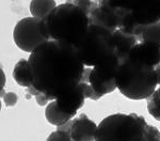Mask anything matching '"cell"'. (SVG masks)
<instances>
[{
	"mask_svg": "<svg viewBox=\"0 0 160 141\" xmlns=\"http://www.w3.org/2000/svg\"><path fill=\"white\" fill-rule=\"evenodd\" d=\"M72 1L74 2L76 6H78L80 9H82L84 12L87 13L88 15H89L90 11H91L93 4H94V2H93V0H72Z\"/></svg>",
	"mask_w": 160,
	"mask_h": 141,
	"instance_id": "cell-22",
	"label": "cell"
},
{
	"mask_svg": "<svg viewBox=\"0 0 160 141\" xmlns=\"http://www.w3.org/2000/svg\"><path fill=\"white\" fill-rule=\"evenodd\" d=\"M41 23V18L31 16L20 19L16 24L13 30V38L20 50L30 53L38 46L48 41L43 34Z\"/></svg>",
	"mask_w": 160,
	"mask_h": 141,
	"instance_id": "cell-7",
	"label": "cell"
},
{
	"mask_svg": "<svg viewBox=\"0 0 160 141\" xmlns=\"http://www.w3.org/2000/svg\"><path fill=\"white\" fill-rule=\"evenodd\" d=\"M40 90L38 89H37L35 88L34 86H33V84H31L30 87H28V93L30 94V95H34V96H37L38 93H40Z\"/></svg>",
	"mask_w": 160,
	"mask_h": 141,
	"instance_id": "cell-26",
	"label": "cell"
},
{
	"mask_svg": "<svg viewBox=\"0 0 160 141\" xmlns=\"http://www.w3.org/2000/svg\"><path fill=\"white\" fill-rule=\"evenodd\" d=\"M112 35L114 41V53L122 60L128 57L130 50L139 42L137 35L125 32L121 29H117L112 32Z\"/></svg>",
	"mask_w": 160,
	"mask_h": 141,
	"instance_id": "cell-13",
	"label": "cell"
},
{
	"mask_svg": "<svg viewBox=\"0 0 160 141\" xmlns=\"http://www.w3.org/2000/svg\"><path fill=\"white\" fill-rule=\"evenodd\" d=\"M13 78L20 87L28 88L31 84H33V77L29 61L22 59L15 64L14 70H13Z\"/></svg>",
	"mask_w": 160,
	"mask_h": 141,
	"instance_id": "cell-14",
	"label": "cell"
},
{
	"mask_svg": "<svg viewBox=\"0 0 160 141\" xmlns=\"http://www.w3.org/2000/svg\"><path fill=\"white\" fill-rule=\"evenodd\" d=\"M17 101H18V96L13 92H8L3 96V102L7 107H12L16 105Z\"/></svg>",
	"mask_w": 160,
	"mask_h": 141,
	"instance_id": "cell-23",
	"label": "cell"
},
{
	"mask_svg": "<svg viewBox=\"0 0 160 141\" xmlns=\"http://www.w3.org/2000/svg\"><path fill=\"white\" fill-rule=\"evenodd\" d=\"M57 7L55 0H31L30 13L32 16L43 19Z\"/></svg>",
	"mask_w": 160,
	"mask_h": 141,
	"instance_id": "cell-17",
	"label": "cell"
},
{
	"mask_svg": "<svg viewBox=\"0 0 160 141\" xmlns=\"http://www.w3.org/2000/svg\"><path fill=\"white\" fill-rule=\"evenodd\" d=\"M86 98L87 97L84 95L82 86L79 83L71 91L57 96L56 102L61 110L75 117L77 111L84 105Z\"/></svg>",
	"mask_w": 160,
	"mask_h": 141,
	"instance_id": "cell-11",
	"label": "cell"
},
{
	"mask_svg": "<svg viewBox=\"0 0 160 141\" xmlns=\"http://www.w3.org/2000/svg\"><path fill=\"white\" fill-rule=\"evenodd\" d=\"M35 98H37L38 105H40V106H45V105H47L50 101L56 99V97L50 96V95H48V94H46V93H43V92H40V93L35 96Z\"/></svg>",
	"mask_w": 160,
	"mask_h": 141,
	"instance_id": "cell-24",
	"label": "cell"
},
{
	"mask_svg": "<svg viewBox=\"0 0 160 141\" xmlns=\"http://www.w3.org/2000/svg\"><path fill=\"white\" fill-rule=\"evenodd\" d=\"M97 125L86 114H80L78 118L72 119L71 137L75 141H93L95 140V134Z\"/></svg>",
	"mask_w": 160,
	"mask_h": 141,
	"instance_id": "cell-12",
	"label": "cell"
},
{
	"mask_svg": "<svg viewBox=\"0 0 160 141\" xmlns=\"http://www.w3.org/2000/svg\"><path fill=\"white\" fill-rule=\"evenodd\" d=\"M0 111H1V101H0Z\"/></svg>",
	"mask_w": 160,
	"mask_h": 141,
	"instance_id": "cell-29",
	"label": "cell"
},
{
	"mask_svg": "<svg viewBox=\"0 0 160 141\" xmlns=\"http://www.w3.org/2000/svg\"><path fill=\"white\" fill-rule=\"evenodd\" d=\"M148 111L155 120L160 122V94L158 89L151 96L148 97Z\"/></svg>",
	"mask_w": 160,
	"mask_h": 141,
	"instance_id": "cell-18",
	"label": "cell"
},
{
	"mask_svg": "<svg viewBox=\"0 0 160 141\" xmlns=\"http://www.w3.org/2000/svg\"><path fill=\"white\" fill-rule=\"evenodd\" d=\"M75 47L84 65L93 68L114 53L112 32L90 24L84 37Z\"/></svg>",
	"mask_w": 160,
	"mask_h": 141,
	"instance_id": "cell-5",
	"label": "cell"
},
{
	"mask_svg": "<svg viewBox=\"0 0 160 141\" xmlns=\"http://www.w3.org/2000/svg\"><path fill=\"white\" fill-rule=\"evenodd\" d=\"M135 35H137L139 42L148 41L160 45V22L138 26L135 30Z\"/></svg>",
	"mask_w": 160,
	"mask_h": 141,
	"instance_id": "cell-16",
	"label": "cell"
},
{
	"mask_svg": "<svg viewBox=\"0 0 160 141\" xmlns=\"http://www.w3.org/2000/svg\"><path fill=\"white\" fill-rule=\"evenodd\" d=\"M28 61L33 86L53 97L79 84L86 68L74 45L55 40L38 46L30 53Z\"/></svg>",
	"mask_w": 160,
	"mask_h": 141,
	"instance_id": "cell-1",
	"label": "cell"
},
{
	"mask_svg": "<svg viewBox=\"0 0 160 141\" xmlns=\"http://www.w3.org/2000/svg\"><path fill=\"white\" fill-rule=\"evenodd\" d=\"M144 1L145 0H112V2L115 6L124 8V9H127V10L135 9L138 6H140L141 3H143Z\"/></svg>",
	"mask_w": 160,
	"mask_h": 141,
	"instance_id": "cell-20",
	"label": "cell"
},
{
	"mask_svg": "<svg viewBox=\"0 0 160 141\" xmlns=\"http://www.w3.org/2000/svg\"><path fill=\"white\" fill-rule=\"evenodd\" d=\"M155 71H156V74H157V78H158V84L160 83V64L158 66L155 68Z\"/></svg>",
	"mask_w": 160,
	"mask_h": 141,
	"instance_id": "cell-27",
	"label": "cell"
},
{
	"mask_svg": "<svg viewBox=\"0 0 160 141\" xmlns=\"http://www.w3.org/2000/svg\"><path fill=\"white\" fill-rule=\"evenodd\" d=\"M122 59H120L115 53L106 59L102 63L93 66L86 68L81 80L89 81L96 93L104 96L106 94L112 93L117 89L115 77Z\"/></svg>",
	"mask_w": 160,
	"mask_h": 141,
	"instance_id": "cell-6",
	"label": "cell"
},
{
	"mask_svg": "<svg viewBox=\"0 0 160 141\" xmlns=\"http://www.w3.org/2000/svg\"><path fill=\"white\" fill-rule=\"evenodd\" d=\"M6 83H7V79H6V74H4L3 70L0 68V92L3 90L4 86H6Z\"/></svg>",
	"mask_w": 160,
	"mask_h": 141,
	"instance_id": "cell-25",
	"label": "cell"
},
{
	"mask_svg": "<svg viewBox=\"0 0 160 141\" xmlns=\"http://www.w3.org/2000/svg\"><path fill=\"white\" fill-rule=\"evenodd\" d=\"M47 140H52V141H57V140L68 141V140H72L71 133L66 132V130H63V129H57L56 132L51 133V134L48 136Z\"/></svg>",
	"mask_w": 160,
	"mask_h": 141,
	"instance_id": "cell-21",
	"label": "cell"
},
{
	"mask_svg": "<svg viewBox=\"0 0 160 141\" xmlns=\"http://www.w3.org/2000/svg\"><path fill=\"white\" fill-rule=\"evenodd\" d=\"M117 89L133 101L146 99L155 92L158 78L155 68L142 65L126 58L122 60L115 77Z\"/></svg>",
	"mask_w": 160,
	"mask_h": 141,
	"instance_id": "cell-4",
	"label": "cell"
},
{
	"mask_svg": "<svg viewBox=\"0 0 160 141\" xmlns=\"http://www.w3.org/2000/svg\"><path fill=\"white\" fill-rule=\"evenodd\" d=\"M158 86H159V88H158V91H159V94H160V83H159V84H158Z\"/></svg>",
	"mask_w": 160,
	"mask_h": 141,
	"instance_id": "cell-28",
	"label": "cell"
},
{
	"mask_svg": "<svg viewBox=\"0 0 160 141\" xmlns=\"http://www.w3.org/2000/svg\"><path fill=\"white\" fill-rule=\"evenodd\" d=\"M96 141H159L160 132L136 113H115L105 118L95 134Z\"/></svg>",
	"mask_w": 160,
	"mask_h": 141,
	"instance_id": "cell-3",
	"label": "cell"
},
{
	"mask_svg": "<svg viewBox=\"0 0 160 141\" xmlns=\"http://www.w3.org/2000/svg\"><path fill=\"white\" fill-rule=\"evenodd\" d=\"M80 84L82 86V89H83V92H84V95H86L87 98H90V99H92V101H97V99H99L100 97H102V95H99L98 93H96V92L93 90L91 84L89 83V81L81 80V81H80Z\"/></svg>",
	"mask_w": 160,
	"mask_h": 141,
	"instance_id": "cell-19",
	"label": "cell"
},
{
	"mask_svg": "<svg viewBox=\"0 0 160 141\" xmlns=\"http://www.w3.org/2000/svg\"><path fill=\"white\" fill-rule=\"evenodd\" d=\"M45 117L46 120L50 124L55 125V126H59V125L64 124V123L68 122L69 120H72L74 118V115L68 114L66 112H64L63 110H61L59 108L56 99H53V101L48 103L47 106H46Z\"/></svg>",
	"mask_w": 160,
	"mask_h": 141,
	"instance_id": "cell-15",
	"label": "cell"
},
{
	"mask_svg": "<svg viewBox=\"0 0 160 141\" xmlns=\"http://www.w3.org/2000/svg\"><path fill=\"white\" fill-rule=\"evenodd\" d=\"M126 10L115 6L112 0H97L89 13L90 24L97 25L110 32L118 29Z\"/></svg>",
	"mask_w": 160,
	"mask_h": 141,
	"instance_id": "cell-9",
	"label": "cell"
},
{
	"mask_svg": "<svg viewBox=\"0 0 160 141\" xmlns=\"http://www.w3.org/2000/svg\"><path fill=\"white\" fill-rule=\"evenodd\" d=\"M160 22V0H145L132 10H126L118 29L135 34L138 26Z\"/></svg>",
	"mask_w": 160,
	"mask_h": 141,
	"instance_id": "cell-8",
	"label": "cell"
},
{
	"mask_svg": "<svg viewBox=\"0 0 160 141\" xmlns=\"http://www.w3.org/2000/svg\"><path fill=\"white\" fill-rule=\"evenodd\" d=\"M47 40L61 41L76 46L90 26L89 15L73 1L57 6L41 23Z\"/></svg>",
	"mask_w": 160,
	"mask_h": 141,
	"instance_id": "cell-2",
	"label": "cell"
},
{
	"mask_svg": "<svg viewBox=\"0 0 160 141\" xmlns=\"http://www.w3.org/2000/svg\"><path fill=\"white\" fill-rule=\"evenodd\" d=\"M127 58L142 65L156 68L160 64V45L148 41L138 42Z\"/></svg>",
	"mask_w": 160,
	"mask_h": 141,
	"instance_id": "cell-10",
	"label": "cell"
}]
</instances>
